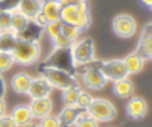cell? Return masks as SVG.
<instances>
[{
    "label": "cell",
    "instance_id": "3957f363",
    "mask_svg": "<svg viewBox=\"0 0 152 127\" xmlns=\"http://www.w3.org/2000/svg\"><path fill=\"white\" fill-rule=\"evenodd\" d=\"M11 52L13 55L14 63H18L20 65H31V64H34L39 59L40 44L39 42L18 38Z\"/></svg>",
    "mask_w": 152,
    "mask_h": 127
},
{
    "label": "cell",
    "instance_id": "f35d334b",
    "mask_svg": "<svg viewBox=\"0 0 152 127\" xmlns=\"http://www.w3.org/2000/svg\"><path fill=\"white\" fill-rule=\"evenodd\" d=\"M78 1H83V0H58V2L63 6V5H69V4H75Z\"/></svg>",
    "mask_w": 152,
    "mask_h": 127
},
{
    "label": "cell",
    "instance_id": "7c38bea8",
    "mask_svg": "<svg viewBox=\"0 0 152 127\" xmlns=\"http://www.w3.org/2000/svg\"><path fill=\"white\" fill-rule=\"evenodd\" d=\"M52 91V87L50 83L39 75V77H32L28 91L26 95H28L31 99H39V97H48L50 96Z\"/></svg>",
    "mask_w": 152,
    "mask_h": 127
},
{
    "label": "cell",
    "instance_id": "836d02e7",
    "mask_svg": "<svg viewBox=\"0 0 152 127\" xmlns=\"http://www.w3.org/2000/svg\"><path fill=\"white\" fill-rule=\"evenodd\" d=\"M0 127H19L18 123L13 120L11 115H2L0 116Z\"/></svg>",
    "mask_w": 152,
    "mask_h": 127
},
{
    "label": "cell",
    "instance_id": "603a6c76",
    "mask_svg": "<svg viewBox=\"0 0 152 127\" xmlns=\"http://www.w3.org/2000/svg\"><path fill=\"white\" fill-rule=\"evenodd\" d=\"M81 90L82 89H81L78 83L63 89L62 90V99H63L64 104H66V106H76V101H77V97H78Z\"/></svg>",
    "mask_w": 152,
    "mask_h": 127
},
{
    "label": "cell",
    "instance_id": "e575fe53",
    "mask_svg": "<svg viewBox=\"0 0 152 127\" xmlns=\"http://www.w3.org/2000/svg\"><path fill=\"white\" fill-rule=\"evenodd\" d=\"M33 20L39 25V26H42V27H44L45 28V26L49 24V21H48V19L44 17V14L42 13V12H39L34 18H33Z\"/></svg>",
    "mask_w": 152,
    "mask_h": 127
},
{
    "label": "cell",
    "instance_id": "ffe728a7",
    "mask_svg": "<svg viewBox=\"0 0 152 127\" xmlns=\"http://www.w3.org/2000/svg\"><path fill=\"white\" fill-rule=\"evenodd\" d=\"M122 59H124V63H125V66L127 69L128 75H135V74L140 72L145 65V62H146L137 52H131Z\"/></svg>",
    "mask_w": 152,
    "mask_h": 127
},
{
    "label": "cell",
    "instance_id": "d6986e66",
    "mask_svg": "<svg viewBox=\"0 0 152 127\" xmlns=\"http://www.w3.org/2000/svg\"><path fill=\"white\" fill-rule=\"evenodd\" d=\"M10 115L13 118V120L18 123L19 127H21V126H24V125H26V123H28L33 120L28 104H17V106H14L12 108Z\"/></svg>",
    "mask_w": 152,
    "mask_h": 127
},
{
    "label": "cell",
    "instance_id": "484cf974",
    "mask_svg": "<svg viewBox=\"0 0 152 127\" xmlns=\"http://www.w3.org/2000/svg\"><path fill=\"white\" fill-rule=\"evenodd\" d=\"M81 33H82V31L78 27H76V26L70 25V24H65V23L62 24L61 34L63 37H65L66 39H69L70 42H72V43L76 42L78 39V37H80Z\"/></svg>",
    "mask_w": 152,
    "mask_h": 127
},
{
    "label": "cell",
    "instance_id": "1f68e13d",
    "mask_svg": "<svg viewBox=\"0 0 152 127\" xmlns=\"http://www.w3.org/2000/svg\"><path fill=\"white\" fill-rule=\"evenodd\" d=\"M20 0H1L0 1V11H8L12 12L18 9Z\"/></svg>",
    "mask_w": 152,
    "mask_h": 127
},
{
    "label": "cell",
    "instance_id": "d6a6232c",
    "mask_svg": "<svg viewBox=\"0 0 152 127\" xmlns=\"http://www.w3.org/2000/svg\"><path fill=\"white\" fill-rule=\"evenodd\" d=\"M51 43H52L53 47H70L72 45V42H70L65 37H63L62 34H59L53 40H51Z\"/></svg>",
    "mask_w": 152,
    "mask_h": 127
},
{
    "label": "cell",
    "instance_id": "4fadbf2b",
    "mask_svg": "<svg viewBox=\"0 0 152 127\" xmlns=\"http://www.w3.org/2000/svg\"><path fill=\"white\" fill-rule=\"evenodd\" d=\"M32 118L33 119H42L46 115H49L52 110V101L50 97H39V99H31V102L28 104Z\"/></svg>",
    "mask_w": 152,
    "mask_h": 127
},
{
    "label": "cell",
    "instance_id": "ac0fdd59",
    "mask_svg": "<svg viewBox=\"0 0 152 127\" xmlns=\"http://www.w3.org/2000/svg\"><path fill=\"white\" fill-rule=\"evenodd\" d=\"M113 93L120 99H128L134 94V83L128 78H121L113 82Z\"/></svg>",
    "mask_w": 152,
    "mask_h": 127
},
{
    "label": "cell",
    "instance_id": "60d3db41",
    "mask_svg": "<svg viewBox=\"0 0 152 127\" xmlns=\"http://www.w3.org/2000/svg\"><path fill=\"white\" fill-rule=\"evenodd\" d=\"M0 1H1V0H0Z\"/></svg>",
    "mask_w": 152,
    "mask_h": 127
},
{
    "label": "cell",
    "instance_id": "30bf717a",
    "mask_svg": "<svg viewBox=\"0 0 152 127\" xmlns=\"http://www.w3.org/2000/svg\"><path fill=\"white\" fill-rule=\"evenodd\" d=\"M134 52L141 56L145 61H150L152 58V23L151 21H148L144 26Z\"/></svg>",
    "mask_w": 152,
    "mask_h": 127
},
{
    "label": "cell",
    "instance_id": "cb8c5ba5",
    "mask_svg": "<svg viewBox=\"0 0 152 127\" xmlns=\"http://www.w3.org/2000/svg\"><path fill=\"white\" fill-rule=\"evenodd\" d=\"M12 17H11V30L15 33H19L28 23V18L25 17L19 9H14L11 12Z\"/></svg>",
    "mask_w": 152,
    "mask_h": 127
},
{
    "label": "cell",
    "instance_id": "83f0119b",
    "mask_svg": "<svg viewBox=\"0 0 152 127\" xmlns=\"http://www.w3.org/2000/svg\"><path fill=\"white\" fill-rule=\"evenodd\" d=\"M62 24H63V23H62L61 20H57V21H51V23H49V24L45 26L44 31H46V33H48L50 40H53L56 37H58V36L61 34Z\"/></svg>",
    "mask_w": 152,
    "mask_h": 127
},
{
    "label": "cell",
    "instance_id": "4316f807",
    "mask_svg": "<svg viewBox=\"0 0 152 127\" xmlns=\"http://www.w3.org/2000/svg\"><path fill=\"white\" fill-rule=\"evenodd\" d=\"M14 64V58L11 51L0 50V72L8 71Z\"/></svg>",
    "mask_w": 152,
    "mask_h": 127
},
{
    "label": "cell",
    "instance_id": "74e56055",
    "mask_svg": "<svg viewBox=\"0 0 152 127\" xmlns=\"http://www.w3.org/2000/svg\"><path fill=\"white\" fill-rule=\"evenodd\" d=\"M139 1H140V4H141L144 7H146V8H148V9L152 8V0H139Z\"/></svg>",
    "mask_w": 152,
    "mask_h": 127
},
{
    "label": "cell",
    "instance_id": "e0dca14e",
    "mask_svg": "<svg viewBox=\"0 0 152 127\" xmlns=\"http://www.w3.org/2000/svg\"><path fill=\"white\" fill-rule=\"evenodd\" d=\"M61 8H62V5L58 2V0H43L40 12L44 14L48 21L51 23V21L59 20Z\"/></svg>",
    "mask_w": 152,
    "mask_h": 127
},
{
    "label": "cell",
    "instance_id": "44dd1931",
    "mask_svg": "<svg viewBox=\"0 0 152 127\" xmlns=\"http://www.w3.org/2000/svg\"><path fill=\"white\" fill-rule=\"evenodd\" d=\"M42 8V0H20L18 9L28 19H33Z\"/></svg>",
    "mask_w": 152,
    "mask_h": 127
},
{
    "label": "cell",
    "instance_id": "7402d4cb",
    "mask_svg": "<svg viewBox=\"0 0 152 127\" xmlns=\"http://www.w3.org/2000/svg\"><path fill=\"white\" fill-rule=\"evenodd\" d=\"M18 40L17 33L12 30L0 31V50L2 51H12L15 43Z\"/></svg>",
    "mask_w": 152,
    "mask_h": 127
},
{
    "label": "cell",
    "instance_id": "f1b7e54d",
    "mask_svg": "<svg viewBox=\"0 0 152 127\" xmlns=\"http://www.w3.org/2000/svg\"><path fill=\"white\" fill-rule=\"evenodd\" d=\"M91 101H93V96L89 93H87L84 90H81V93H80V95L77 97V101H76V106L78 108L86 110L89 107V104L91 103Z\"/></svg>",
    "mask_w": 152,
    "mask_h": 127
},
{
    "label": "cell",
    "instance_id": "2e32d148",
    "mask_svg": "<svg viewBox=\"0 0 152 127\" xmlns=\"http://www.w3.org/2000/svg\"><path fill=\"white\" fill-rule=\"evenodd\" d=\"M44 32V27L39 26L33 19H30L28 23L26 24V26L19 32L17 33V37L19 39H26V40H34V42H39L42 38V34Z\"/></svg>",
    "mask_w": 152,
    "mask_h": 127
},
{
    "label": "cell",
    "instance_id": "277c9868",
    "mask_svg": "<svg viewBox=\"0 0 152 127\" xmlns=\"http://www.w3.org/2000/svg\"><path fill=\"white\" fill-rule=\"evenodd\" d=\"M39 75L43 76L52 88L63 90L70 85H74L77 82V77L71 75L70 72L62 70V69H57V68H52V66H43L39 65L38 68Z\"/></svg>",
    "mask_w": 152,
    "mask_h": 127
},
{
    "label": "cell",
    "instance_id": "8992f818",
    "mask_svg": "<svg viewBox=\"0 0 152 127\" xmlns=\"http://www.w3.org/2000/svg\"><path fill=\"white\" fill-rule=\"evenodd\" d=\"M71 55L76 66H82L95 59V45L94 40L89 37L77 39L71 45Z\"/></svg>",
    "mask_w": 152,
    "mask_h": 127
},
{
    "label": "cell",
    "instance_id": "8d00e7d4",
    "mask_svg": "<svg viewBox=\"0 0 152 127\" xmlns=\"http://www.w3.org/2000/svg\"><path fill=\"white\" fill-rule=\"evenodd\" d=\"M6 114V102L4 97H0V116Z\"/></svg>",
    "mask_w": 152,
    "mask_h": 127
},
{
    "label": "cell",
    "instance_id": "d590c367",
    "mask_svg": "<svg viewBox=\"0 0 152 127\" xmlns=\"http://www.w3.org/2000/svg\"><path fill=\"white\" fill-rule=\"evenodd\" d=\"M6 95V82L0 72V97H4Z\"/></svg>",
    "mask_w": 152,
    "mask_h": 127
},
{
    "label": "cell",
    "instance_id": "9a60e30c",
    "mask_svg": "<svg viewBox=\"0 0 152 127\" xmlns=\"http://www.w3.org/2000/svg\"><path fill=\"white\" fill-rule=\"evenodd\" d=\"M32 77L24 71L15 72L11 78V87L14 90V93L19 95H26L31 84Z\"/></svg>",
    "mask_w": 152,
    "mask_h": 127
},
{
    "label": "cell",
    "instance_id": "5bb4252c",
    "mask_svg": "<svg viewBox=\"0 0 152 127\" xmlns=\"http://www.w3.org/2000/svg\"><path fill=\"white\" fill-rule=\"evenodd\" d=\"M82 110H84V109H81L77 106H66L65 104L57 115L59 126L61 127H72L78 114Z\"/></svg>",
    "mask_w": 152,
    "mask_h": 127
},
{
    "label": "cell",
    "instance_id": "6da1fadb",
    "mask_svg": "<svg viewBox=\"0 0 152 127\" xmlns=\"http://www.w3.org/2000/svg\"><path fill=\"white\" fill-rule=\"evenodd\" d=\"M59 20L62 23L70 24L78 27L82 32L86 31L91 24V15H90L88 0L63 5L61 8Z\"/></svg>",
    "mask_w": 152,
    "mask_h": 127
},
{
    "label": "cell",
    "instance_id": "ba28073f",
    "mask_svg": "<svg viewBox=\"0 0 152 127\" xmlns=\"http://www.w3.org/2000/svg\"><path fill=\"white\" fill-rule=\"evenodd\" d=\"M82 68L83 69L81 71V81L87 89L101 90L102 88H104L107 78L99 68L94 66L91 63L82 65Z\"/></svg>",
    "mask_w": 152,
    "mask_h": 127
},
{
    "label": "cell",
    "instance_id": "ab89813d",
    "mask_svg": "<svg viewBox=\"0 0 152 127\" xmlns=\"http://www.w3.org/2000/svg\"><path fill=\"white\" fill-rule=\"evenodd\" d=\"M21 127H39V126H38V123L28 122V123H26V125H24V126H21Z\"/></svg>",
    "mask_w": 152,
    "mask_h": 127
},
{
    "label": "cell",
    "instance_id": "9c48e42d",
    "mask_svg": "<svg viewBox=\"0 0 152 127\" xmlns=\"http://www.w3.org/2000/svg\"><path fill=\"white\" fill-rule=\"evenodd\" d=\"M112 28L118 37L131 38L137 31V21L131 14L120 13L114 17L112 21Z\"/></svg>",
    "mask_w": 152,
    "mask_h": 127
},
{
    "label": "cell",
    "instance_id": "7a4b0ae2",
    "mask_svg": "<svg viewBox=\"0 0 152 127\" xmlns=\"http://www.w3.org/2000/svg\"><path fill=\"white\" fill-rule=\"evenodd\" d=\"M70 47H53L40 65L62 69L77 77V66L74 62Z\"/></svg>",
    "mask_w": 152,
    "mask_h": 127
},
{
    "label": "cell",
    "instance_id": "f546056e",
    "mask_svg": "<svg viewBox=\"0 0 152 127\" xmlns=\"http://www.w3.org/2000/svg\"><path fill=\"white\" fill-rule=\"evenodd\" d=\"M11 17H12L11 12L0 11V31L11 30Z\"/></svg>",
    "mask_w": 152,
    "mask_h": 127
},
{
    "label": "cell",
    "instance_id": "4dcf8cb0",
    "mask_svg": "<svg viewBox=\"0 0 152 127\" xmlns=\"http://www.w3.org/2000/svg\"><path fill=\"white\" fill-rule=\"evenodd\" d=\"M38 126L39 127H61L57 116H53L51 114H49V115L39 119Z\"/></svg>",
    "mask_w": 152,
    "mask_h": 127
},
{
    "label": "cell",
    "instance_id": "8fae6325",
    "mask_svg": "<svg viewBox=\"0 0 152 127\" xmlns=\"http://www.w3.org/2000/svg\"><path fill=\"white\" fill-rule=\"evenodd\" d=\"M126 114L132 120H140L147 114V103L140 96H129L125 104Z\"/></svg>",
    "mask_w": 152,
    "mask_h": 127
},
{
    "label": "cell",
    "instance_id": "52a82bcc",
    "mask_svg": "<svg viewBox=\"0 0 152 127\" xmlns=\"http://www.w3.org/2000/svg\"><path fill=\"white\" fill-rule=\"evenodd\" d=\"M86 112L89 113L96 121L101 122L112 121L116 116V109L114 104L102 97H93V101Z\"/></svg>",
    "mask_w": 152,
    "mask_h": 127
},
{
    "label": "cell",
    "instance_id": "5b68a950",
    "mask_svg": "<svg viewBox=\"0 0 152 127\" xmlns=\"http://www.w3.org/2000/svg\"><path fill=\"white\" fill-rule=\"evenodd\" d=\"M94 66L99 68L102 74L106 76L107 81H119L121 78L128 77L127 69L125 66L124 59L120 58H114V59H108V61H101V59H94L90 62Z\"/></svg>",
    "mask_w": 152,
    "mask_h": 127
},
{
    "label": "cell",
    "instance_id": "d4e9b609",
    "mask_svg": "<svg viewBox=\"0 0 152 127\" xmlns=\"http://www.w3.org/2000/svg\"><path fill=\"white\" fill-rule=\"evenodd\" d=\"M72 127H99V121H96L86 110H82L78 114V116H77Z\"/></svg>",
    "mask_w": 152,
    "mask_h": 127
}]
</instances>
